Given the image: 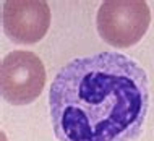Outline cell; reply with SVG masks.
I'll list each match as a JSON object with an SVG mask.
<instances>
[{"label":"cell","mask_w":154,"mask_h":141,"mask_svg":"<svg viewBox=\"0 0 154 141\" xmlns=\"http://www.w3.org/2000/svg\"><path fill=\"white\" fill-rule=\"evenodd\" d=\"M149 110L143 67L120 52H99L65 63L49 88L59 141H133Z\"/></svg>","instance_id":"cell-1"},{"label":"cell","mask_w":154,"mask_h":141,"mask_svg":"<svg viewBox=\"0 0 154 141\" xmlns=\"http://www.w3.org/2000/svg\"><path fill=\"white\" fill-rule=\"evenodd\" d=\"M151 24V10L143 0H107L96 13V28L106 44L127 49L138 44Z\"/></svg>","instance_id":"cell-2"},{"label":"cell","mask_w":154,"mask_h":141,"mask_svg":"<svg viewBox=\"0 0 154 141\" xmlns=\"http://www.w3.org/2000/svg\"><path fill=\"white\" fill-rule=\"evenodd\" d=\"M45 68L29 51H13L0 63V94L11 106H28L42 94Z\"/></svg>","instance_id":"cell-3"},{"label":"cell","mask_w":154,"mask_h":141,"mask_svg":"<svg viewBox=\"0 0 154 141\" xmlns=\"http://www.w3.org/2000/svg\"><path fill=\"white\" fill-rule=\"evenodd\" d=\"M51 8L44 0H3L2 29L13 44L32 45L51 28Z\"/></svg>","instance_id":"cell-4"}]
</instances>
